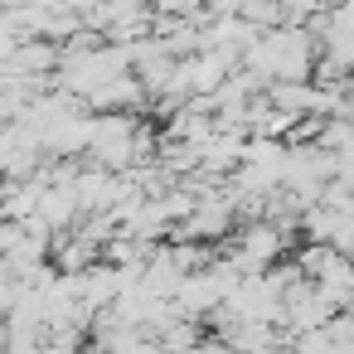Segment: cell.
<instances>
[{
	"label": "cell",
	"instance_id": "obj_1",
	"mask_svg": "<svg viewBox=\"0 0 354 354\" xmlns=\"http://www.w3.org/2000/svg\"><path fill=\"white\" fill-rule=\"evenodd\" d=\"M315 64H320V54H315L310 25H272L243 54V68H252L267 88L272 83H306V78H315Z\"/></svg>",
	"mask_w": 354,
	"mask_h": 354
},
{
	"label": "cell",
	"instance_id": "obj_2",
	"mask_svg": "<svg viewBox=\"0 0 354 354\" xmlns=\"http://www.w3.org/2000/svg\"><path fill=\"white\" fill-rule=\"evenodd\" d=\"M136 131H141V117H136V112H97L88 160L127 175V170L136 165Z\"/></svg>",
	"mask_w": 354,
	"mask_h": 354
},
{
	"label": "cell",
	"instance_id": "obj_3",
	"mask_svg": "<svg viewBox=\"0 0 354 354\" xmlns=\"http://www.w3.org/2000/svg\"><path fill=\"white\" fill-rule=\"evenodd\" d=\"M39 218H44L54 233H73V228L83 223L78 189H73V185H44V194H39Z\"/></svg>",
	"mask_w": 354,
	"mask_h": 354
},
{
	"label": "cell",
	"instance_id": "obj_4",
	"mask_svg": "<svg viewBox=\"0 0 354 354\" xmlns=\"http://www.w3.org/2000/svg\"><path fill=\"white\" fill-rule=\"evenodd\" d=\"M320 10V0H281V25H310Z\"/></svg>",
	"mask_w": 354,
	"mask_h": 354
},
{
	"label": "cell",
	"instance_id": "obj_5",
	"mask_svg": "<svg viewBox=\"0 0 354 354\" xmlns=\"http://www.w3.org/2000/svg\"><path fill=\"white\" fill-rule=\"evenodd\" d=\"M156 6V15H199L209 0H151Z\"/></svg>",
	"mask_w": 354,
	"mask_h": 354
},
{
	"label": "cell",
	"instance_id": "obj_6",
	"mask_svg": "<svg viewBox=\"0 0 354 354\" xmlns=\"http://www.w3.org/2000/svg\"><path fill=\"white\" fill-rule=\"evenodd\" d=\"M320 6H325V10H335V6H344V0H320Z\"/></svg>",
	"mask_w": 354,
	"mask_h": 354
},
{
	"label": "cell",
	"instance_id": "obj_7",
	"mask_svg": "<svg viewBox=\"0 0 354 354\" xmlns=\"http://www.w3.org/2000/svg\"><path fill=\"white\" fill-rule=\"evenodd\" d=\"M0 6H10V10H15V6H25V0H0Z\"/></svg>",
	"mask_w": 354,
	"mask_h": 354
},
{
	"label": "cell",
	"instance_id": "obj_8",
	"mask_svg": "<svg viewBox=\"0 0 354 354\" xmlns=\"http://www.w3.org/2000/svg\"><path fill=\"white\" fill-rule=\"evenodd\" d=\"M35 354H49V349H35Z\"/></svg>",
	"mask_w": 354,
	"mask_h": 354
}]
</instances>
